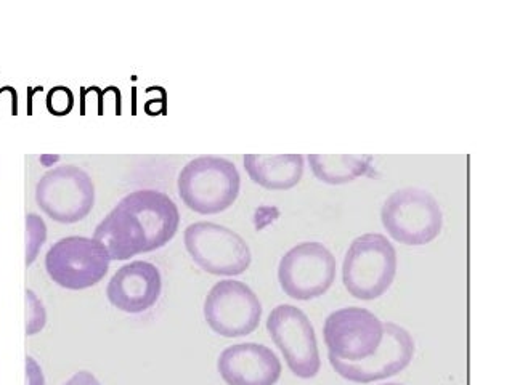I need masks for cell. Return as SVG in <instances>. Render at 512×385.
<instances>
[{"label": "cell", "instance_id": "obj_1", "mask_svg": "<svg viewBox=\"0 0 512 385\" xmlns=\"http://www.w3.org/2000/svg\"><path fill=\"white\" fill-rule=\"evenodd\" d=\"M179 223V209L166 193L139 190L124 196L98 223L94 240L110 260H127L166 246Z\"/></svg>", "mask_w": 512, "mask_h": 385}, {"label": "cell", "instance_id": "obj_2", "mask_svg": "<svg viewBox=\"0 0 512 385\" xmlns=\"http://www.w3.org/2000/svg\"><path fill=\"white\" fill-rule=\"evenodd\" d=\"M241 177L232 161L200 156L185 164L179 175L183 203L198 214H219L240 195Z\"/></svg>", "mask_w": 512, "mask_h": 385}, {"label": "cell", "instance_id": "obj_3", "mask_svg": "<svg viewBox=\"0 0 512 385\" xmlns=\"http://www.w3.org/2000/svg\"><path fill=\"white\" fill-rule=\"evenodd\" d=\"M397 273V252L381 233L355 238L342 264V280L352 296L374 300L386 294Z\"/></svg>", "mask_w": 512, "mask_h": 385}, {"label": "cell", "instance_id": "obj_4", "mask_svg": "<svg viewBox=\"0 0 512 385\" xmlns=\"http://www.w3.org/2000/svg\"><path fill=\"white\" fill-rule=\"evenodd\" d=\"M381 220L395 241L407 246H424L440 235L443 215L437 199L429 191L405 187L384 201Z\"/></svg>", "mask_w": 512, "mask_h": 385}, {"label": "cell", "instance_id": "obj_5", "mask_svg": "<svg viewBox=\"0 0 512 385\" xmlns=\"http://www.w3.org/2000/svg\"><path fill=\"white\" fill-rule=\"evenodd\" d=\"M185 248L191 259L212 275H241L251 265L248 243L219 223H191L185 230Z\"/></svg>", "mask_w": 512, "mask_h": 385}, {"label": "cell", "instance_id": "obj_6", "mask_svg": "<svg viewBox=\"0 0 512 385\" xmlns=\"http://www.w3.org/2000/svg\"><path fill=\"white\" fill-rule=\"evenodd\" d=\"M36 201L50 219L76 223L86 219L95 203L94 182L81 167L58 166L37 183Z\"/></svg>", "mask_w": 512, "mask_h": 385}, {"label": "cell", "instance_id": "obj_7", "mask_svg": "<svg viewBox=\"0 0 512 385\" xmlns=\"http://www.w3.org/2000/svg\"><path fill=\"white\" fill-rule=\"evenodd\" d=\"M45 268L61 288L81 291L105 278L110 257L94 238L70 236L53 244L45 257Z\"/></svg>", "mask_w": 512, "mask_h": 385}, {"label": "cell", "instance_id": "obj_8", "mask_svg": "<svg viewBox=\"0 0 512 385\" xmlns=\"http://www.w3.org/2000/svg\"><path fill=\"white\" fill-rule=\"evenodd\" d=\"M336 278V259L322 243H301L281 257L278 280L296 300L323 296Z\"/></svg>", "mask_w": 512, "mask_h": 385}, {"label": "cell", "instance_id": "obj_9", "mask_svg": "<svg viewBox=\"0 0 512 385\" xmlns=\"http://www.w3.org/2000/svg\"><path fill=\"white\" fill-rule=\"evenodd\" d=\"M270 337L283 353L289 369L301 379L317 376L322 366L317 336L301 308L283 304L273 308L267 320Z\"/></svg>", "mask_w": 512, "mask_h": 385}, {"label": "cell", "instance_id": "obj_10", "mask_svg": "<svg viewBox=\"0 0 512 385\" xmlns=\"http://www.w3.org/2000/svg\"><path fill=\"white\" fill-rule=\"evenodd\" d=\"M261 317V300L241 281H219L204 302V318L220 336H248L256 331Z\"/></svg>", "mask_w": 512, "mask_h": 385}, {"label": "cell", "instance_id": "obj_11", "mask_svg": "<svg viewBox=\"0 0 512 385\" xmlns=\"http://www.w3.org/2000/svg\"><path fill=\"white\" fill-rule=\"evenodd\" d=\"M382 329L384 323L366 308L347 307L331 313L323 328L328 357L350 363L371 357L381 344Z\"/></svg>", "mask_w": 512, "mask_h": 385}, {"label": "cell", "instance_id": "obj_12", "mask_svg": "<svg viewBox=\"0 0 512 385\" xmlns=\"http://www.w3.org/2000/svg\"><path fill=\"white\" fill-rule=\"evenodd\" d=\"M415 355V341L407 329L395 323H384L378 350L362 361H342L330 358L331 366L347 381L368 384L395 376L410 365Z\"/></svg>", "mask_w": 512, "mask_h": 385}, {"label": "cell", "instance_id": "obj_13", "mask_svg": "<svg viewBox=\"0 0 512 385\" xmlns=\"http://www.w3.org/2000/svg\"><path fill=\"white\" fill-rule=\"evenodd\" d=\"M228 385H275L281 376L277 355L265 345L246 342L228 347L217 361Z\"/></svg>", "mask_w": 512, "mask_h": 385}, {"label": "cell", "instance_id": "obj_14", "mask_svg": "<svg viewBox=\"0 0 512 385\" xmlns=\"http://www.w3.org/2000/svg\"><path fill=\"white\" fill-rule=\"evenodd\" d=\"M161 273L158 267L135 260L114 273L106 289V296L121 312L142 313L158 302L161 296Z\"/></svg>", "mask_w": 512, "mask_h": 385}, {"label": "cell", "instance_id": "obj_15", "mask_svg": "<svg viewBox=\"0 0 512 385\" xmlns=\"http://www.w3.org/2000/svg\"><path fill=\"white\" fill-rule=\"evenodd\" d=\"M244 167L257 185L267 190H289L304 174L302 154H244Z\"/></svg>", "mask_w": 512, "mask_h": 385}, {"label": "cell", "instance_id": "obj_16", "mask_svg": "<svg viewBox=\"0 0 512 385\" xmlns=\"http://www.w3.org/2000/svg\"><path fill=\"white\" fill-rule=\"evenodd\" d=\"M309 163L318 180L342 185L365 175L370 169L371 159L354 154H309Z\"/></svg>", "mask_w": 512, "mask_h": 385}, {"label": "cell", "instance_id": "obj_17", "mask_svg": "<svg viewBox=\"0 0 512 385\" xmlns=\"http://www.w3.org/2000/svg\"><path fill=\"white\" fill-rule=\"evenodd\" d=\"M26 265L33 264L37 254L41 251L42 244L47 238V228L44 220L36 214H28L26 217Z\"/></svg>", "mask_w": 512, "mask_h": 385}, {"label": "cell", "instance_id": "obj_18", "mask_svg": "<svg viewBox=\"0 0 512 385\" xmlns=\"http://www.w3.org/2000/svg\"><path fill=\"white\" fill-rule=\"evenodd\" d=\"M45 325V310L41 300L33 291H26V333L28 336L39 333Z\"/></svg>", "mask_w": 512, "mask_h": 385}, {"label": "cell", "instance_id": "obj_19", "mask_svg": "<svg viewBox=\"0 0 512 385\" xmlns=\"http://www.w3.org/2000/svg\"><path fill=\"white\" fill-rule=\"evenodd\" d=\"M73 103V92L68 87H53L47 95V108L50 113L57 114V116L70 113Z\"/></svg>", "mask_w": 512, "mask_h": 385}, {"label": "cell", "instance_id": "obj_20", "mask_svg": "<svg viewBox=\"0 0 512 385\" xmlns=\"http://www.w3.org/2000/svg\"><path fill=\"white\" fill-rule=\"evenodd\" d=\"M26 385H45L44 374L33 358H26Z\"/></svg>", "mask_w": 512, "mask_h": 385}, {"label": "cell", "instance_id": "obj_21", "mask_svg": "<svg viewBox=\"0 0 512 385\" xmlns=\"http://www.w3.org/2000/svg\"><path fill=\"white\" fill-rule=\"evenodd\" d=\"M66 385H102L100 381H98L97 377L94 374L89 373V371H79V373L74 374L71 377L70 381L66 382Z\"/></svg>", "mask_w": 512, "mask_h": 385}, {"label": "cell", "instance_id": "obj_22", "mask_svg": "<svg viewBox=\"0 0 512 385\" xmlns=\"http://www.w3.org/2000/svg\"><path fill=\"white\" fill-rule=\"evenodd\" d=\"M386 385H403V384H386Z\"/></svg>", "mask_w": 512, "mask_h": 385}]
</instances>
